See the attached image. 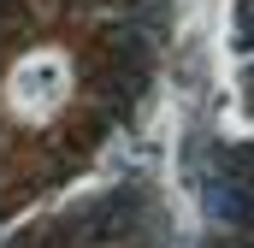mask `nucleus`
Instances as JSON below:
<instances>
[{
  "label": "nucleus",
  "instance_id": "nucleus-1",
  "mask_svg": "<svg viewBox=\"0 0 254 248\" xmlns=\"http://www.w3.org/2000/svg\"><path fill=\"white\" fill-rule=\"evenodd\" d=\"M219 178L231 189H243L254 201V142H243V148H231V154H219Z\"/></svg>",
  "mask_w": 254,
  "mask_h": 248
},
{
  "label": "nucleus",
  "instance_id": "nucleus-2",
  "mask_svg": "<svg viewBox=\"0 0 254 248\" xmlns=\"http://www.w3.org/2000/svg\"><path fill=\"white\" fill-rule=\"evenodd\" d=\"M237 48L254 54V0H237Z\"/></svg>",
  "mask_w": 254,
  "mask_h": 248
},
{
  "label": "nucleus",
  "instance_id": "nucleus-3",
  "mask_svg": "<svg viewBox=\"0 0 254 248\" xmlns=\"http://www.w3.org/2000/svg\"><path fill=\"white\" fill-rule=\"evenodd\" d=\"M243 89H249V101H254V60H249V71H243Z\"/></svg>",
  "mask_w": 254,
  "mask_h": 248
}]
</instances>
